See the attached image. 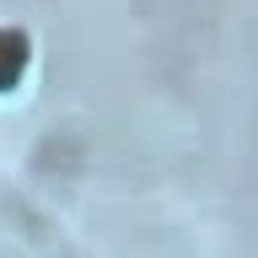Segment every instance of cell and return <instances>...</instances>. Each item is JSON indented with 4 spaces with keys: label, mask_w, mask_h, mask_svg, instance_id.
<instances>
[{
    "label": "cell",
    "mask_w": 258,
    "mask_h": 258,
    "mask_svg": "<svg viewBox=\"0 0 258 258\" xmlns=\"http://www.w3.org/2000/svg\"><path fill=\"white\" fill-rule=\"evenodd\" d=\"M27 59H32V43L22 27H0V92H11L16 81L27 76Z\"/></svg>",
    "instance_id": "obj_1"
}]
</instances>
